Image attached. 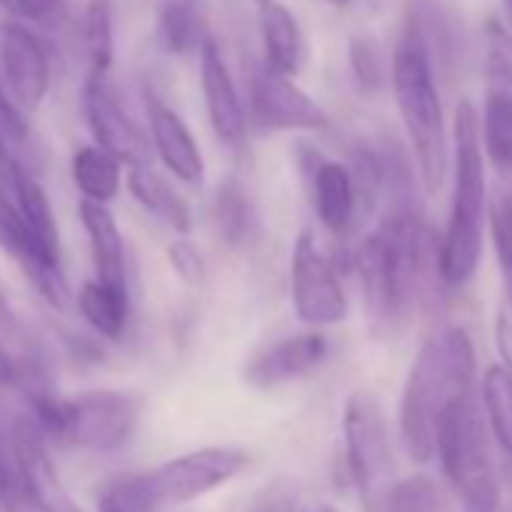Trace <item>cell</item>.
<instances>
[{"label":"cell","instance_id":"cell-12","mask_svg":"<svg viewBox=\"0 0 512 512\" xmlns=\"http://www.w3.org/2000/svg\"><path fill=\"white\" fill-rule=\"evenodd\" d=\"M85 118L94 133V142L106 151H112L121 163H151L148 136L136 127V121L127 115L115 91L109 88V76H85Z\"/></svg>","mask_w":512,"mask_h":512},{"label":"cell","instance_id":"cell-3","mask_svg":"<svg viewBox=\"0 0 512 512\" xmlns=\"http://www.w3.org/2000/svg\"><path fill=\"white\" fill-rule=\"evenodd\" d=\"M392 91L416 157L419 184L428 196H437L449 169L446 121H443L440 91L434 82L431 55L410 28H404L392 52Z\"/></svg>","mask_w":512,"mask_h":512},{"label":"cell","instance_id":"cell-17","mask_svg":"<svg viewBox=\"0 0 512 512\" xmlns=\"http://www.w3.org/2000/svg\"><path fill=\"white\" fill-rule=\"evenodd\" d=\"M260 34H263L266 64L296 79L308 61V43L299 31L296 16L272 0V4L260 7Z\"/></svg>","mask_w":512,"mask_h":512},{"label":"cell","instance_id":"cell-22","mask_svg":"<svg viewBox=\"0 0 512 512\" xmlns=\"http://www.w3.org/2000/svg\"><path fill=\"white\" fill-rule=\"evenodd\" d=\"M211 217H214L217 235L229 247H247L253 241V235H256V211H253V202H250L247 190L235 178H226L217 187L214 205H211Z\"/></svg>","mask_w":512,"mask_h":512},{"label":"cell","instance_id":"cell-23","mask_svg":"<svg viewBox=\"0 0 512 512\" xmlns=\"http://www.w3.org/2000/svg\"><path fill=\"white\" fill-rule=\"evenodd\" d=\"M479 133L485 160L497 172L512 175V91L488 88L485 109L479 115Z\"/></svg>","mask_w":512,"mask_h":512},{"label":"cell","instance_id":"cell-29","mask_svg":"<svg viewBox=\"0 0 512 512\" xmlns=\"http://www.w3.org/2000/svg\"><path fill=\"white\" fill-rule=\"evenodd\" d=\"M485 73L488 88L512 91V31L497 19L485 25Z\"/></svg>","mask_w":512,"mask_h":512},{"label":"cell","instance_id":"cell-24","mask_svg":"<svg viewBox=\"0 0 512 512\" xmlns=\"http://www.w3.org/2000/svg\"><path fill=\"white\" fill-rule=\"evenodd\" d=\"M479 395L494 443L512 458V368L509 365L485 368Z\"/></svg>","mask_w":512,"mask_h":512},{"label":"cell","instance_id":"cell-30","mask_svg":"<svg viewBox=\"0 0 512 512\" xmlns=\"http://www.w3.org/2000/svg\"><path fill=\"white\" fill-rule=\"evenodd\" d=\"M166 256H169V266L175 269V275L184 284L199 287L205 281V256H202V250L193 241H187V238L172 241L169 250H166Z\"/></svg>","mask_w":512,"mask_h":512},{"label":"cell","instance_id":"cell-20","mask_svg":"<svg viewBox=\"0 0 512 512\" xmlns=\"http://www.w3.org/2000/svg\"><path fill=\"white\" fill-rule=\"evenodd\" d=\"M208 28L196 0H166L157 19V40L166 55L184 58L199 55L202 43L208 40Z\"/></svg>","mask_w":512,"mask_h":512},{"label":"cell","instance_id":"cell-16","mask_svg":"<svg viewBox=\"0 0 512 512\" xmlns=\"http://www.w3.org/2000/svg\"><path fill=\"white\" fill-rule=\"evenodd\" d=\"M79 217L91 241V256L97 278L115 287H127V250H124V235L118 229L115 214L103 202L82 199L79 202Z\"/></svg>","mask_w":512,"mask_h":512},{"label":"cell","instance_id":"cell-27","mask_svg":"<svg viewBox=\"0 0 512 512\" xmlns=\"http://www.w3.org/2000/svg\"><path fill=\"white\" fill-rule=\"evenodd\" d=\"M347 58L362 91H383L392 82V64L386 61V52L374 37H353L347 46Z\"/></svg>","mask_w":512,"mask_h":512},{"label":"cell","instance_id":"cell-6","mask_svg":"<svg viewBox=\"0 0 512 512\" xmlns=\"http://www.w3.org/2000/svg\"><path fill=\"white\" fill-rule=\"evenodd\" d=\"M437 458L464 512H497L500 482L488 455V434L473 395L455 401L437 425Z\"/></svg>","mask_w":512,"mask_h":512},{"label":"cell","instance_id":"cell-4","mask_svg":"<svg viewBox=\"0 0 512 512\" xmlns=\"http://www.w3.org/2000/svg\"><path fill=\"white\" fill-rule=\"evenodd\" d=\"M142 401L121 389H94L73 398L34 395V419L46 437L85 452L121 449L139 425Z\"/></svg>","mask_w":512,"mask_h":512},{"label":"cell","instance_id":"cell-32","mask_svg":"<svg viewBox=\"0 0 512 512\" xmlns=\"http://www.w3.org/2000/svg\"><path fill=\"white\" fill-rule=\"evenodd\" d=\"M97 512H136L121 494H115L109 485L100 491V497H97Z\"/></svg>","mask_w":512,"mask_h":512},{"label":"cell","instance_id":"cell-1","mask_svg":"<svg viewBox=\"0 0 512 512\" xmlns=\"http://www.w3.org/2000/svg\"><path fill=\"white\" fill-rule=\"evenodd\" d=\"M476 377V350L470 332L449 326L428 338L407 374L401 395V443L407 455L419 464L437 455V425L440 416L470 395Z\"/></svg>","mask_w":512,"mask_h":512},{"label":"cell","instance_id":"cell-25","mask_svg":"<svg viewBox=\"0 0 512 512\" xmlns=\"http://www.w3.org/2000/svg\"><path fill=\"white\" fill-rule=\"evenodd\" d=\"M88 76H109L115 64V10L112 0H91L85 10Z\"/></svg>","mask_w":512,"mask_h":512},{"label":"cell","instance_id":"cell-21","mask_svg":"<svg viewBox=\"0 0 512 512\" xmlns=\"http://www.w3.org/2000/svg\"><path fill=\"white\" fill-rule=\"evenodd\" d=\"M121 160L100 148V145H85L73 154V181L82 193V199L103 202L109 205L118 190H121Z\"/></svg>","mask_w":512,"mask_h":512},{"label":"cell","instance_id":"cell-34","mask_svg":"<svg viewBox=\"0 0 512 512\" xmlns=\"http://www.w3.org/2000/svg\"><path fill=\"white\" fill-rule=\"evenodd\" d=\"M16 160H19V157H16V151L10 148V142H7L4 130H0V172H7Z\"/></svg>","mask_w":512,"mask_h":512},{"label":"cell","instance_id":"cell-35","mask_svg":"<svg viewBox=\"0 0 512 512\" xmlns=\"http://www.w3.org/2000/svg\"><path fill=\"white\" fill-rule=\"evenodd\" d=\"M500 4H503V25L512 31V0H500Z\"/></svg>","mask_w":512,"mask_h":512},{"label":"cell","instance_id":"cell-14","mask_svg":"<svg viewBox=\"0 0 512 512\" xmlns=\"http://www.w3.org/2000/svg\"><path fill=\"white\" fill-rule=\"evenodd\" d=\"M199 85H202L205 112L214 127V136L226 145H241L244 130H247L244 106H241L235 79L214 37H208L199 49Z\"/></svg>","mask_w":512,"mask_h":512},{"label":"cell","instance_id":"cell-15","mask_svg":"<svg viewBox=\"0 0 512 512\" xmlns=\"http://www.w3.org/2000/svg\"><path fill=\"white\" fill-rule=\"evenodd\" d=\"M145 112H148L151 145H154L160 163L178 181H184L190 187H199L205 181V160H202V151H199L190 127L184 124V118L154 94L145 97Z\"/></svg>","mask_w":512,"mask_h":512},{"label":"cell","instance_id":"cell-7","mask_svg":"<svg viewBox=\"0 0 512 512\" xmlns=\"http://www.w3.org/2000/svg\"><path fill=\"white\" fill-rule=\"evenodd\" d=\"M344 464L368 512L392 485V446L380 401L371 392H353L344 407Z\"/></svg>","mask_w":512,"mask_h":512},{"label":"cell","instance_id":"cell-37","mask_svg":"<svg viewBox=\"0 0 512 512\" xmlns=\"http://www.w3.org/2000/svg\"><path fill=\"white\" fill-rule=\"evenodd\" d=\"M0 317H10V305H7V296L0 290Z\"/></svg>","mask_w":512,"mask_h":512},{"label":"cell","instance_id":"cell-40","mask_svg":"<svg viewBox=\"0 0 512 512\" xmlns=\"http://www.w3.org/2000/svg\"><path fill=\"white\" fill-rule=\"evenodd\" d=\"M256 4H260V7H266V4H272V0H256Z\"/></svg>","mask_w":512,"mask_h":512},{"label":"cell","instance_id":"cell-38","mask_svg":"<svg viewBox=\"0 0 512 512\" xmlns=\"http://www.w3.org/2000/svg\"><path fill=\"white\" fill-rule=\"evenodd\" d=\"M332 4H335V7H347V4H350V0H332Z\"/></svg>","mask_w":512,"mask_h":512},{"label":"cell","instance_id":"cell-39","mask_svg":"<svg viewBox=\"0 0 512 512\" xmlns=\"http://www.w3.org/2000/svg\"><path fill=\"white\" fill-rule=\"evenodd\" d=\"M317 512H338V509H332V506H320Z\"/></svg>","mask_w":512,"mask_h":512},{"label":"cell","instance_id":"cell-2","mask_svg":"<svg viewBox=\"0 0 512 512\" xmlns=\"http://www.w3.org/2000/svg\"><path fill=\"white\" fill-rule=\"evenodd\" d=\"M488 214L479 112L470 100H461L452 130V208L440 238V278L446 290H461L473 281L482 260Z\"/></svg>","mask_w":512,"mask_h":512},{"label":"cell","instance_id":"cell-8","mask_svg":"<svg viewBox=\"0 0 512 512\" xmlns=\"http://www.w3.org/2000/svg\"><path fill=\"white\" fill-rule=\"evenodd\" d=\"M293 305L302 323L323 329L347 320L350 302L338 281V269L305 229L293 250Z\"/></svg>","mask_w":512,"mask_h":512},{"label":"cell","instance_id":"cell-5","mask_svg":"<svg viewBox=\"0 0 512 512\" xmlns=\"http://www.w3.org/2000/svg\"><path fill=\"white\" fill-rule=\"evenodd\" d=\"M247 464L244 449L235 446H205L187 455H178L148 473L124 476L109 482L115 494H121L136 512H154L169 503H190L202 494L235 479Z\"/></svg>","mask_w":512,"mask_h":512},{"label":"cell","instance_id":"cell-33","mask_svg":"<svg viewBox=\"0 0 512 512\" xmlns=\"http://www.w3.org/2000/svg\"><path fill=\"white\" fill-rule=\"evenodd\" d=\"M13 383H19V365L10 356V350L0 344V386H13Z\"/></svg>","mask_w":512,"mask_h":512},{"label":"cell","instance_id":"cell-36","mask_svg":"<svg viewBox=\"0 0 512 512\" xmlns=\"http://www.w3.org/2000/svg\"><path fill=\"white\" fill-rule=\"evenodd\" d=\"M7 473H10V458L0 452V488H4V479H7Z\"/></svg>","mask_w":512,"mask_h":512},{"label":"cell","instance_id":"cell-26","mask_svg":"<svg viewBox=\"0 0 512 512\" xmlns=\"http://www.w3.org/2000/svg\"><path fill=\"white\" fill-rule=\"evenodd\" d=\"M374 512H440L437 485L425 473H413L404 479H395L386 494L380 497Z\"/></svg>","mask_w":512,"mask_h":512},{"label":"cell","instance_id":"cell-9","mask_svg":"<svg viewBox=\"0 0 512 512\" xmlns=\"http://www.w3.org/2000/svg\"><path fill=\"white\" fill-rule=\"evenodd\" d=\"M250 112L263 130H326L332 121L326 109L305 94L293 76L272 64H253L250 76Z\"/></svg>","mask_w":512,"mask_h":512},{"label":"cell","instance_id":"cell-19","mask_svg":"<svg viewBox=\"0 0 512 512\" xmlns=\"http://www.w3.org/2000/svg\"><path fill=\"white\" fill-rule=\"evenodd\" d=\"M82 320L106 341H121L130 323V293L127 287L106 284L100 278L85 281L76 293Z\"/></svg>","mask_w":512,"mask_h":512},{"label":"cell","instance_id":"cell-28","mask_svg":"<svg viewBox=\"0 0 512 512\" xmlns=\"http://www.w3.org/2000/svg\"><path fill=\"white\" fill-rule=\"evenodd\" d=\"M488 229L494 238V253L503 278V293L512 308V193H500L488 214Z\"/></svg>","mask_w":512,"mask_h":512},{"label":"cell","instance_id":"cell-18","mask_svg":"<svg viewBox=\"0 0 512 512\" xmlns=\"http://www.w3.org/2000/svg\"><path fill=\"white\" fill-rule=\"evenodd\" d=\"M127 187L133 193V199L148 211L154 214L157 220H163L169 229L187 235L193 229V217H190V208L184 202V196L160 175L151 169V163H136L130 166L127 172Z\"/></svg>","mask_w":512,"mask_h":512},{"label":"cell","instance_id":"cell-10","mask_svg":"<svg viewBox=\"0 0 512 512\" xmlns=\"http://www.w3.org/2000/svg\"><path fill=\"white\" fill-rule=\"evenodd\" d=\"M0 82L25 115L43 106L52 85V64L43 43L16 22L0 28Z\"/></svg>","mask_w":512,"mask_h":512},{"label":"cell","instance_id":"cell-11","mask_svg":"<svg viewBox=\"0 0 512 512\" xmlns=\"http://www.w3.org/2000/svg\"><path fill=\"white\" fill-rule=\"evenodd\" d=\"M299 163L305 169L311 202L320 223L332 235H347L356 226V220H362L359 190L350 163L326 160L311 145H299Z\"/></svg>","mask_w":512,"mask_h":512},{"label":"cell","instance_id":"cell-31","mask_svg":"<svg viewBox=\"0 0 512 512\" xmlns=\"http://www.w3.org/2000/svg\"><path fill=\"white\" fill-rule=\"evenodd\" d=\"M0 4L22 19H46L58 7V0H0Z\"/></svg>","mask_w":512,"mask_h":512},{"label":"cell","instance_id":"cell-13","mask_svg":"<svg viewBox=\"0 0 512 512\" xmlns=\"http://www.w3.org/2000/svg\"><path fill=\"white\" fill-rule=\"evenodd\" d=\"M326 356H329V338L320 332H305L263 350L260 356H253L244 365L241 380L253 389H275L308 377L326 362Z\"/></svg>","mask_w":512,"mask_h":512}]
</instances>
